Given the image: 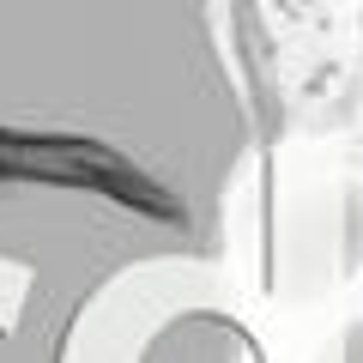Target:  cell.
Listing matches in <instances>:
<instances>
[{"instance_id":"cell-1","label":"cell","mask_w":363,"mask_h":363,"mask_svg":"<svg viewBox=\"0 0 363 363\" xmlns=\"http://www.w3.org/2000/svg\"><path fill=\"white\" fill-rule=\"evenodd\" d=\"M0 152L133 182L224 242L255 152L224 0H0Z\"/></svg>"},{"instance_id":"cell-2","label":"cell","mask_w":363,"mask_h":363,"mask_svg":"<svg viewBox=\"0 0 363 363\" xmlns=\"http://www.w3.org/2000/svg\"><path fill=\"white\" fill-rule=\"evenodd\" d=\"M218 248L133 182L0 152V363H79L97 303Z\"/></svg>"}]
</instances>
